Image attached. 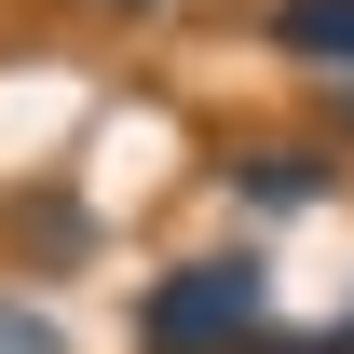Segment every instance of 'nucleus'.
<instances>
[{"instance_id": "1", "label": "nucleus", "mask_w": 354, "mask_h": 354, "mask_svg": "<svg viewBox=\"0 0 354 354\" xmlns=\"http://www.w3.org/2000/svg\"><path fill=\"white\" fill-rule=\"evenodd\" d=\"M272 341V259L259 245H191L136 286V354H259Z\"/></svg>"}, {"instance_id": "2", "label": "nucleus", "mask_w": 354, "mask_h": 354, "mask_svg": "<svg viewBox=\"0 0 354 354\" xmlns=\"http://www.w3.org/2000/svg\"><path fill=\"white\" fill-rule=\"evenodd\" d=\"M218 177H232L245 218H313V205L341 191V150H327V136H232Z\"/></svg>"}, {"instance_id": "3", "label": "nucleus", "mask_w": 354, "mask_h": 354, "mask_svg": "<svg viewBox=\"0 0 354 354\" xmlns=\"http://www.w3.org/2000/svg\"><path fill=\"white\" fill-rule=\"evenodd\" d=\"M259 55H286L300 82H354V0H259Z\"/></svg>"}, {"instance_id": "4", "label": "nucleus", "mask_w": 354, "mask_h": 354, "mask_svg": "<svg viewBox=\"0 0 354 354\" xmlns=\"http://www.w3.org/2000/svg\"><path fill=\"white\" fill-rule=\"evenodd\" d=\"M0 354H82V341H68L41 300H14V286H0Z\"/></svg>"}, {"instance_id": "5", "label": "nucleus", "mask_w": 354, "mask_h": 354, "mask_svg": "<svg viewBox=\"0 0 354 354\" xmlns=\"http://www.w3.org/2000/svg\"><path fill=\"white\" fill-rule=\"evenodd\" d=\"M313 136H327V150L354 164V82H313Z\"/></svg>"}, {"instance_id": "6", "label": "nucleus", "mask_w": 354, "mask_h": 354, "mask_svg": "<svg viewBox=\"0 0 354 354\" xmlns=\"http://www.w3.org/2000/svg\"><path fill=\"white\" fill-rule=\"evenodd\" d=\"M259 354H354V313H341V327H286V313H272V341Z\"/></svg>"}, {"instance_id": "7", "label": "nucleus", "mask_w": 354, "mask_h": 354, "mask_svg": "<svg viewBox=\"0 0 354 354\" xmlns=\"http://www.w3.org/2000/svg\"><path fill=\"white\" fill-rule=\"evenodd\" d=\"M82 14H164V0H82Z\"/></svg>"}]
</instances>
